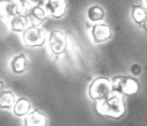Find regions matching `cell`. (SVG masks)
I'll list each match as a JSON object with an SVG mask.
<instances>
[{"label": "cell", "mask_w": 147, "mask_h": 126, "mask_svg": "<svg viewBox=\"0 0 147 126\" xmlns=\"http://www.w3.org/2000/svg\"><path fill=\"white\" fill-rule=\"evenodd\" d=\"M95 109L99 114L104 116L113 119L121 118L125 113V103L123 96L116 93L104 100H97Z\"/></svg>", "instance_id": "1"}, {"label": "cell", "mask_w": 147, "mask_h": 126, "mask_svg": "<svg viewBox=\"0 0 147 126\" xmlns=\"http://www.w3.org/2000/svg\"><path fill=\"white\" fill-rule=\"evenodd\" d=\"M29 6L27 0H0V18L9 19L20 14L26 15Z\"/></svg>", "instance_id": "2"}, {"label": "cell", "mask_w": 147, "mask_h": 126, "mask_svg": "<svg viewBox=\"0 0 147 126\" xmlns=\"http://www.w3.org/2000/svg\"><path fill=\"white\" fill-rule=\"evenodd\" d=\"M21 34L24 45L30 47V48L42 47L47 39L46 32L39 26L29 25Z\"/></svg>", "instance_id": "3"}, {"label": "cell", "mask_w": 147, "mask_h": 126, "mask_svg": "<svg viewBox=\"0 0 147 126\" xmlns=\"http://www.w3.org/2000/svg\"><path fill=\"white\" fill-rule=\"evenodd\" d=\"M112 93L111 80L106 77H98L92 81L89 87V95L94 100H104Z\"/></svg>", "instance_id": "4"}, {"label": "cell", "mask_w": 147, "mask_h": 126, "mask_svg": "<svg viewBox=\"0 0 147 126\" xmlns=\"http://www.w3.org/2000/svg\"><path fill=\"white\" fill-rule=\"evenodd\" d=\"M48 47L51 53L58 57L67 50V36L58 29L51 30L48 36Z\"/></svg>", "instance_id": "5"}, {"label": "cell", "mask_w": 147, "mask_h": 126, "mask_svg": "<svg viewBox=\"0 0 147 126\" xmlns=\"http://www.w3.org/2000/svg\"><path fill=\"white\" fill-rule=\"evenodd\" d=\"M47 12V15L55 19L62 18L67 10V2L66 0H46L43 5Z\"/></svg>", "instance_id": "6"}, {"label": "cell", "mask_w": 147, "mask_h": 126, "mask_svg": "<svg viewBox=\"0 0 147 126\" xmlns=\"http://www.w3.org/2000/svg\"><path fill=\"white\" fill-rule=\"evenodd\" d=\"M26 17L29 22V25L32 26H40L45 21L48 15L45 10V8L41 5H32L30 4L27 12H26Z\"/></svg>", "instance_id": "7"}, {"label": "cell", "mask_w": 147, "mask_h": 126, "mask_svg": "<svg viewBox=\"0 0 147 126\" xmlns=\"http://www.w3.org/2000/svg\"><path fill=\"white\" fill-rule=\"evenodd\" d=\"M91 36L95 43H103L109 40L112 36V31L109 25L101 22H97L91 29Z\"/></svg>", "instance_id": "8"}, {"label": "cell", "mask_w": 147, "mask_h": 126, "mask_svg": "<svg viewBox=\"0 0 147 126\" xmlns=\"http://www.w3.org/2000/svg\"><path fill=\"white\" fill-rule=\"evenodd\" d=\"M47 117L38 110L28 112L24 118V126H46Z\"/></svg>", "instance_id": "9"}, {"label": "cell", "mask_w": 147, "mask_h": 126, "mask_svg": "<svg viewBox=\"0 0 147 126\" xmlns=\"http://www.w3.org/2000/svg\"><path fill=\"white\" fill-rule=\"evenodd\" d=\"M28 66L27 56L23 53L17 54L11 59L10 61V67L11 70L15 74H22L26 71Z\"/></svg>", "instance_id": "10"}, {"label": "cell", "mask_w": 147, "mask_h": 126, "mask_svg": "<svg viewBox=\"0 0 147 126\" xmlns=\"http://www.w3.org/2000/svg\"><path fill=\"white\" fill-rule=\"evenodd\" d=\"M10 29L15 33H22L29 26V22L25 14H20L9 18Z\"/></svg>", "instance_id": "11"}, {"label": "cell", "mask_w": 147, "mask_h": 126, "mask_svg": "<svg viewBox=\"0 0 147 126\" xmlns=\"http://www.w3.org/2000/svg\"><path fill=\"white\" fill-rule=\"evenodd\" d=\"M139 90V83L136 79L132 77L125 76L123 83L121 86V91L120 94L126 95V96H131V95L136 94Z\"/></svg>", "instance_id": "12"}, {"label": "cell", "mask_w": 147, "mask_h": 126, "mask_svg": "<svg viewBox=\"0 0 147 126\" xmlns=\"http://www.w3.org/2000/svg\"><path fill=\"white\" fill-rule=\"evenodd\" d=\"M31 109V103L26 98H18L13 105V111L16 116H25Z\"/></svg>", "instance_id": "13"}, {"label": "cell", "mask_w": 147, "mask_h": 126, "mask_svg": "<svg viewBox=\"0 0 147 126\" xmlns=\"http://www.w3.org/2000/svg\"><path fill=\"white\" fill-rule=\"evenodd\" d=\"M86 16H87V19L92 23H97V22H100L104 19L105 12L104 9L102 7L98 5H93L87 9L86 12Z\"/></svg>", "instance_id": "14"}, {"label": "cell", "mask_w": 147, "mask_h": 126, "mask_svg": "<svg viewBox=\"0 0 147 126\" xmlns=\"http://www.w3.org/2000/svg\"><path fill=\"white\" fill-rule=\"evenodd\" d=\"M131 15L134 22L141 26L147 18V8L143 5H133L131 7Z\"/></svg>", "instance_id": "15"}, {"label": "cell", "mask_w": 147, "mask_h": 126, "mask_svg": "<svg viewBox=\"0 0 147 126\" xmlns=\"http://www.w3.org/2000/svg\"><path fill=\"white\" fill-rule=\"evenodd\" d=\"M15 101V96L13 92L10 90H3L0 93V108L1 109H11Z\"/></svg>", "instance_id": "16"}, {"label": "cell", "mask_w": 147, "mask_h": 126, "mask_svg": "<svg viewBox=\"0 0 147 126\" xmlns=\"http://www.w3.org/2000/svg\"><path fill=\"white\" fill-rule=\"evenodd\" d=\"M124 79H125V76H115V77L112 78L111 80V84H112V92H115V93H119L121 91V86L122 83H123Z\"/></svg>", "instance_id": "17"}, {"label": "cell", "mask_w": 147, "mask_h": 126, "mask_svg": "<svg viewBox=\"0 0 147 126\" xmlns=\"http://www.w3.org/2000/svg\"><path fill=\"white\" fill-rule=\"evenodd\" d=\"M140 72H141V67L138 64H133L131 66V73L133 75H139Z\"/></svg>", "instance_id": "18"}, {"label": "cell", "mask_w": 147, "mask_h": 126, "mask_svg": "<svg viewBox=\"0 0 147 126\" xmlns=\"http://www.w3.org/2000/svg\"><path fill=\"white\" fill-rule=\"evenodd\" d=\"M28 2H29L30 4H32V5H41L43 6L45 4V2H46V0H27Z\"/></svg>", "instance_id": "19"}, {"label": "cell", "mask_w": 147, "mask_h": 126, "mask_svg": "<svg viewBox=\"0 0 147 126\" xmlns=\"http://www.w3.org/2000/svg\"><path fill=\"white\" fill-rule=\"evenodd\" d=\"M141 26L143 27V29L147 32V18L145 19V21H144L143 23H142V25H141Z\"/></svg>", "instance_id": "20"}, {"label": "cell", "mask_w": 147, "mask_h": 126, "mask_svg": "<svg viewBox=\"0 0 147 126\" xmlns=\"http://www.w3.org/2000/svg\"><path fill=\"white\" fill-rule=\"evenodd\" d=\"M3 89H4V83L2 80H0V93L3 91Z\"/></svg>", "instance_id": "21"}, {"label": "cell", "mask_w": 147, "mask_h": 126, "mask_svg": "<svg viewBox=\"0 0 147 126\" xmlns=\"http://www.w3.org/2000/svg\"><path fill=\"white\" fill-rule=\"evenodd\" d=\"M145 1H146V3H147V0H145Z\"/></svg>", "instance_id": "22"}]
</instances>
